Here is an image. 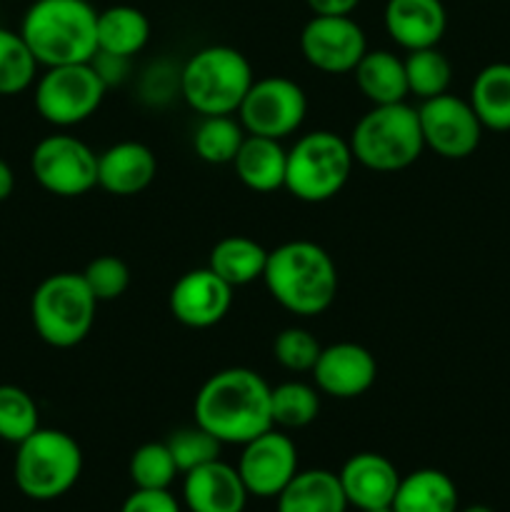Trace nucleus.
<instances>
[{"instance_id":"1","label":"nucleus","mask_w":510,"mask_h":512,"mask_svg":"<svg viewBox=\"0 0 510 512\" xmlns=\"http://www.w3.org/2000/svg\"><path fill=\"white\" fill-rule=\"evenodd\" d=\"M268 380L250 368H225L210 375L195 395V423L223 445H245L275 428Z\"/></svg>"},{"instance_id":"2","label":"nucleus","mask_w":510,"mask_h":512,"mask_svg":"<svg viewBox=\"0 0 510 512\" xmlns=\"http://www.w3.org/2000/svg\"><path fill=\"white\" fill-rule=\"evenodd\" d=\"M263 283L280 308L298 318H315L335 303L338 268L323 245L288 240L268 250Z\"/></svg>"},{"instance_id":"3","label":"nucleus","mask_w":510,"mask_h":512,"mask_svg":"<svg viewBox=\"0 0 510 512\" xmlns=\"http://www.w3.org/2000/svg\"><path fill=\"white\" fill-rule=\"evenodd\" d=\"M20 35L45 68L90 63L98 53V10L88 0H35Z\"/></svg>"},{"instance_id":"4","label":"nucleus","mask_w":510,"mask_h":512,"mask_svg":"<svg viewBox=\"0 0 510 512\" xmlns=\"http://www.w3.org/2000/svg\"><path fill=\"white\" fill-rule=\"evenodd\" d=\"M355 163L375 173H398L423 155L418 108L405 103L373 105L348 138Z\"/></svg>"},{"instance_id":"5","label":"nucleus","mask_w":510,"mask_h":512,"mask_svg":"<svg viewBox=\"0 0 510 512\" xmlns=\"http://www.w3.org/2000/svg\"><path fill=\"white\" fill-rule=\"evenodd\" d=\"M253 65L230 45H208L185 60L180 95L198 115H235L253 85Z\"/></svg>"},{"instance_id":"6","label":"nucleus","mask_w":510,"mask_h":512,"mask_svg":"<svg viewBox=\"0 0 510 512\" xmlns=\"http://www.w3.org/2000/svg\"><path fill=\"white\" fill-rule=\"evenodd\" d=\"M15 448L13 478L25 498L58 500L80 480L83 450L65 430L38 428Z\"/></svg>"},{"instance_id":"7","label":"nucleus","mask_w":510,"mask_h":512,"mask_svg":"<svg viewBox=\"0 0 510 512\" xmlns=\"http://www.w3.org/2000/svg\"><path fill=\"white\" fill-rule=\"evenodd\" d=\"M98 300L83 273H53L35 288L30 300L33 328L50 348L68 350L83 343L95 323Z\"/></svg>"},{"instance_id":"8","label":"nucleus","mask_w":510,"mask_h":512,"mask_svg":"<svg viewBox=\"0 0 510 512\" xmlns=\"http://www.w3.org/2000/svg\"><path fill=\"white\" fill-rule=\"evenodd\" d=\"M353 150L333 130H310L288 150L285 190L303 203L333 200L353 173Z\"/></svg>"},{"instance_id":"9","label":"nucleus","mask_w":510,"mask_h":512,"mask_svg":"<svg viewBox=\"0 0 510 512\" xmlns=\"http://www.w3.org/2000/svg\"><path fill=\"white\" fill-rule=\"evenodd\" d=\"M108 85L93 63L53 65L45 68L35 83V110L55 128H73L85 123L103 105Z\"/></svg>"},{"instance_id":"10","label":"nucleus","mask_w":510,"mask_h":512,"mask_svg":"<svg viewBox=\"0 0 510 512\" xmlns=\"http://www.w3.org/2000/svg\"><path fill=\"white\" fill-rule=\"evenodd\" d=\"M238 120L248 135L283 140L298 133L308 115V95L285 75L255 78L238 108Z\"/></svg>"},{"instance_id":"11","label":"nucleus","mask_w":510,"mask_h":512,"mask_svg":"<svg viewBox=\"0 0 510 512\" xmlns=\"http://www.w3.org/2000/svg\"><path fill=\"white\" fill-rule=\"evenodd\" d=\"M30 170L43 190L58 198H80L98 188V153L75 135H48L30 155Z\"/></svg>"},{"instance_id":"12","label":"nucleus","mask_w":510,"mask_h":512,"mask_svg":"<svg viewBox=\"0 0 510 512\" xmlns=\"http://www.w3.org/2000/svg\"><path fill=\"white\" fill-rule=\"evenodd\" d=\"M418 120L425 148L445 160H463L473 155L485 130L470 100L450 93L423 100L418 108Z\"/></svg>"},{"instance_id":"13","label":"nucleus","mask_w":510,"mask_h":512,"mask_svg":"<svg viewBox=\"0 0 510 512\" xmlns=\"http://www.w3.org/2000/svg\"><path fill=\"white\" fill-rule=\"evenodd\" d=\"M300 53L320 73H353L368 53V38L350 15H313L300 33Z\"/></svg>"},{"instance_id":"14","label":"nucleus","mask_w":510,"mask_h":512,"mask_svg":"<svg viewBox=\"0 0 510 512\" xmlns=\"http://www.w3.org/2000/svg\"><path fill=\"white\" fill-rule=\"evenodd\" d=\"M240 448L235 468L250 498H278L298 473V448L285 430L270 428Z\"/></svg>"},{"instance_id":"15","label":"nucleus","mask_w":510,"mask_h":512,"mask_svg":"<svg viewBox=\"0 0 510 512\" xmlns=\"http://www.w3.org/2000/svg\"><path fill=\"white\" fill-rule=\"evenodd\" d=\"M168 305L170 315L185 328H213L233 308V288L210 268H195L175 280Z\"/></svg>"},{"instance_id":"16","label":"nucleus","mask_w":510,"mask_h":512,"mask_svg":"<svg viewBox=\"0 0 510 512\" xmlns=\"http://www.w3.org/2000/svg\"><path fill=\"white\" fill-rule=\"evenodd\" d=\"M310 373H313L315 388L323 395L353 400L373 388L378 378V363L368 348L343 340V343L325 345Z\"/></svg>"},{"instance_id":"17","label":"nucleus","mask_w":510,"mask_h":512,"mask_svg":"<svg viewBox=\"0 0 510 512\" xmlns=\"http://www.w3.org/2000/svg\"><path fill=\"white\" fill-rule=\"evenodd\" d=\"M348 505L363 510H380L393 505L403 475L380 453H355L338 473Z\"/></svg>"},{"instance_id":"18","label":"nucleus","mask_w":510,"mask_h":512,"mask_svg":"<svg viewBox=\"0 0 510 512\" xmlns=\"http://www.w3.org/2000/svg\"><path fill=\"white\" fill-rule=\"evenodd\" d=\"M248 498L238 468L220 458L183 475V503L188 512H243Z\"/></svg>"},{"instance_id":"19","label":"nucleus","mask_w":510,"mask_h":512,"mask_svg":"<svg viewBox=\"0 0 510 512\" xmlns=\"http://www.w3.org/2000/svg\"><path fill=\"white\" fill-rule=\"evenodd\" d=\"M385 33L403 50L435 48L448 28L443 0H388L383 10Z\"/></svg>"},{"instance_id":"20","label":"nucleus","mask_w":510,"mask_h":512,"mask_svg":"<svg viewBox=\"0 0 510 512\" xmlns=\"http://www.w3.org/2000/svg\"><path fill=\"white\" fill-rule=\"evenodd\" d=\"M158 175V160L145 143L120 140L98 153V188L105 193L130 198L150 188Z\"/></svg>"},{"instance_id":"21","label":"nucleus","mask_w":510,"mask_h":512,"mask_svg":"<svg viewBox=\"0 0 510 512\" xmlns=\"http://www.w3.org/2000/svg\"><path fill=\"white\" fill-rule=\"evenodd\" d=\"M235 175L253 193H275L285 188L288 150L280 140L263 135H245L238 155L233 160Z\"/></svg>"},{"instance_id":"22","label":"nucleus","mask_w":510,"mask_h":512,"mask_svg":"<svg viewBox=\"0 0 510 512\" xmlns=\"http://www.w3.org/2000/svg\"><path fill=\"white\" fill-rule=\"evenodd\" d=\"M275 503L278 512H345L350 508L338 473L323 468L298 470Z\"/></svg>"},{"instance_id":"23","label":"nucleus","mask_w":510,"mask_h":512,"mask_svg":"<svg viewBox=\"0 0 510 512\" xmlns=\"http://www.w3.org/2000/svg\"><path fill=\"white\" fill-rule=\"evenodd\" d=\"M355 85L370 105L405 103L410 98L403 58L393 50H368L353 70Z\"/></svg>"},{"instance_id":"24","label":"nucleus","mask_w":510,"mask_h":512,"mask_svg":"<svg viewBox=\"0 0 510 512\" xmlns=\"http://www.w3.org/2000/svg\"><path fill=\"white\" fill-rule=\"evenodd\" d=\"M393 512H458V488L443 470L420 468L400 478Z\"/></svg>"},{"instance_id":"25","label":"nucleus","mask_w":510,"mask_h":512,"mask_svg":"<svg viewBox=\"0 0 510 512\" xmlns=\"http://www.w3.org/2000/svg\"><path fill=\"white\" fill-rule=\"evenodd\" d=\"M265 263H268V250L258 240L248 235H228L213 245L208 268L235 290L263 280Z\"/></svg>"},{"instance_id":"26","label":"nucleus","mask_w":510,"mask_h":512,"mask_svg":"<svg viewBox=\"0 0 510 512\" xmlns=\"http://www.w3.org/2000/svg\"><path fill=\"white\" fill-rule=\"evenodd\" d=\"M150 20L135 5H110L98 10V50L100 53L133 58L148 45Z\"/></svg>"},{"instance_id":"27","label":"nucleus","mask_w":510,"mask_h":512,"mask_svg":"<svg viewBox=\"0 0 510 512\" xmlns=\"http://www.w3.org/2000/svg\"><path fill=\"white\" fill-rule=\"evenodd\" d=\"M468 100L483 128L510 130V63L485 65L470 85Z\"/></svg>"},{"instance_id":"28","label":"nucleus","mask_w":510,"mask_h":512,"mask_svg":"<svg viewBox=\"0 0 510 512\" xmlns=\"http://www.w3.org/2000/svg\"><path fill=\"white\" fill-rule=\"evenodd\" d=\"M320 413V390L303 380H285L270 390V415L278 430H300L315 423Z\"/></svg>"},{"instance_id":"29","label":"nucleus","mask_w":510,"mask_h":512,"mask_svg":"<svg viewBox=\"0 0 510 512\" xmlns=\"http://www.w3.org/2000/svg\"><path fill=\"white\" fill-rule=\"evenodd\" d=\"M245 135L248 133L233 115H208L195 128L193 150L203 163L233 165Z\"/></svg>"},{"instance_id":"30","label":"nucleus","mask_w":510,"mask_h":512,"mask_svg":"<svg viewBox=\"0 0 510 512\" xmlns=\"http://www.w3.org/2000/svg\"><path fill=\"white\" fill-rule=\"evenodd\" d=\"M405 78H408V93L423 103L435 95L448 93L450 80H453V65L448 55L435 48L410 50L403 58Z\"/></svg>"},{"instance_id":"31","label":"nucleus","mask_w":510,"mask_h":512,"mask_svg":"<svg viewBox=\"0 0 510 512\" xmlns=\"http://www.w3.org/2000/svg\"><path fill=\"white\" fill-rule=\"evenodd\" d=\"M38 60L20 30L0 28V95H18L35 83Z\"/></svg>"},{"instance_id":"32","label":"nucleus","mask_w":510,"mask_h":512,"mask_svg":"<svg viewBox=\"0 0 510 512\" xmlns=\"http://www.w3.org/2000/svg\"><path fill=\"white\" fill-rule=\"evenodd\" d=\"M40 428L38 403L18 385H0V440L20 445Z\"/></svg>"},{"instance_id":"33","label":"nucleus","mask_w":510,"mask_h":512,"mask_svg":"<svg viewBox=\"0 0 510 512\" xmlns=\"http://www.w3.org/2000/svg\"><path fill=\"white\" fill-rule=\"evenodd\" d=\"M128 475L140 490H170L178 478V465L165 443H145L130 455Z\"/></svg>"},{"instance_id":"34","label":"nucleus","mask_w":510,"mask_h":512,"mask_svg":"<svg viewBox=\"0 0 510 512\" xmlns=\"http://www.w3.org/2000/svg\"><path fill=\"white\" fill-rule=\"evenodd\" d=\"M165 445H168L180 475L190 473V470L200 468V465H208L213 463V460H218L220 448H223V443H220L215 435H210L205 428H200L198 423L170 433V438L165 440Z\"/></svg>"},{"instance_id":"35","label":"nucleus","mask_w":510,"mask_h":512,"mask_svg":"<svg viewBox=\"0 0 510 512\" xmlns=\"http://www.w3.org/2000/svg\"><path fill=\"white\" fill-rule=\"evenodd\" d=\"M323 345L318 343L310 330L290 325V328L280 330L273 340V358L280 368L288 373H310L320 358Z\"/></svg>"},{"instance_id":"36","label":"nucleus","mask_w":510,"mask_h":512,"mask_svg":"<svg viewBox=\"0 0 510 512\" xmlns=\"http://www.w3.org/2000/svg\"><path fill=\"white\" fill-rule=\"evenodd\" d=\"M83 280L98 303H110L130 288V268L118 255H100L85 265Z\"/></svg>"},{"instance_id":"37","label":"nucleus","mask_w":510,"mask_h":512,"mask_svg":"<svg viewBox=\"0 0 510 512\" xmlns=\"http://www.w3.org/2000/svg\"><path fill=\"white\" fill-rule=\"evenodd\" d=\"M120 512H183L180 503L170 490H140L135 488L133 493L125 498Z\"/></svg>"},{"instance_id":"38","label":"nucleus","mask_w":510,"mask_h":512,"mask_svg":"<svg viewBox=\"0 0 510 512\" xmlns=\"http://www.w3.org/2000/svg\"><path fill=\"white\" fill-rule=\"evenodd\" d=\"M93 63V68L98 70V75L103 78V83L108 85V88H113V85H120L125 80V75H128V63L130 58H120V55H110V53H95V58L90 60Z\"/></svg>"},{"instance_id":"39","label":"nucleus","mask_w":510,"mask_h":512,"mask_svg":"<svg viewBox=\"0 0 510 512\" xmlns=\"http://www.w3.org/2000/svg\"><path fill=\"white\" fill-rule=\"evenodd\" d=\"M313 15H353L360 0H305Z\"/></svg>"},{"instance_id":"40","label":"nucleus","mask_w":510,"mask_h":512,"mask_svg":"<svg viewBox=\"0 0 510 512\" xmlns=\"http://www.w3.org/2000/svg\"><path fill=\"white\" fill-rule=\"evenodd\" d=\"M15 190V173L3 158H0V203L8 200Z\"/></svg>"},{"instance_id":"41","label":"nucleus","mask_w":510,"mask_h":512,"mask_svg":"<svg viewBox=\"0 0 510 512\" xmlns=\"http://www.w3.org/2000/svg\"><path fill=\"white\" fill-rule=\"evenodd\" d=\"M458 512H495V510L488 508V505H468V508H463Z\"/></svg>"},{"instance_id":"42","label":"nucleus","mask_w":510,"mask_h":512,"mask_svg":"<svg viewBox=\"0 0 510 512\" xmlns=\"http://www.w3.org/2000/svg\"><path fill=\"white\" fill-rule=\"evenodd\" d=\"M363 512H393L390 508H380V510H363Z\"/></svg>"}]
</instances>
